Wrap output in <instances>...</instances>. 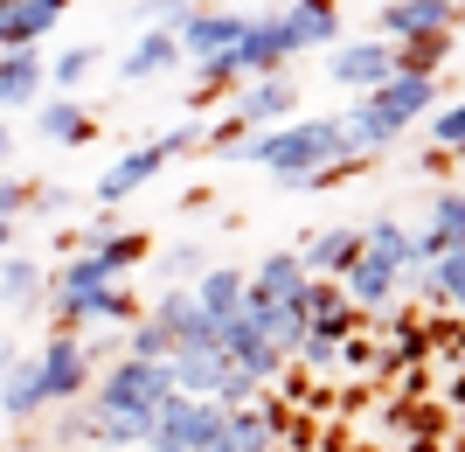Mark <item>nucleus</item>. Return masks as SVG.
<instances>
[{
    "mask_svg": "<svg viewBox=\"0 0 465 452\" xmlns=\"http://www.w3.org/2000/svg\"><path fill=\"white\" fill-rule=\"evenodd\" d=\"M278 21V42H285V56H312V49H333L341 42V7L333 0H292Z\"/></svg>",
    "mask_w": 465,
    "mask_h": 452,
    "instance_id": "obj_7",
    "label": "nucleus"
},
{
    "mask_svg": "<svg viewBox=\"0 0 465 452\" xmlns=\"http://www.w3.org/2000/svg\"><path fill=\"white\" fill-rule=\"evenodd\" d=\"M202 272H209V251L194 236H181V244L160 251V286H181V278H202Z\"/></svg>",
    "mask_w": 465,
    "mask_h": 452,
    "instance_id": "obj_31",
    "label": "nucleus"
},
{
    "mask_svg": "<svg viewBox=\"0 0 465 452\" xmlns=\"http://www.w3.org/2000/svg\"><path fill=\"white\" fill-rule=\"evenodd\" d=\"M299 286H306V272H299V251H272L257 272H243V314L292 306V299H299Z\"/></svg>",
    "mask_w": 465,
    "mask_h": 452,
    "instance_id": "obj_13",
    "label": "nucleus"
},
{
    "mask_svg": "<svg viewBox=\"0 0 465 452\" xmlns=\"http://www.w3.org/2000/svg\"><path fill=\"white\" fill-rule=\"evenodd\" d=\"M35 133L49 139V146H84V139H97V118L84 112L77 98H49L35 112Z\"/></svg>",
    "mask_w": 465,
    "mask_h": 452,
    "instance_id": "obj_22",
    "label": "nucleus"
},
{
    "mask_svg": "<svg viewBox=\"0 0 465 452\" xmlns=\"http://www.w3.org/2000/svg\"><path fill=\"white\" fill-rule=\"evenodd\" d=\"M56 438H63V446H84V438H91V417H84V404H63Z\"/></svg>",
    "mask_w": 465,
    "mask_h": 452,
    "instance_id": "obj_37",
    "label": "nucleus"
},
{
    "mask_svg": "<svg viewBox=\"0 0 465 452\" xmlns=\"http://www.w3.org/2000/svg\"><path fill=\"white\" fill-rule=\"evenodd\" d=\"M451 56H459V28H451V35L403 42V49H396V77H438V70H445Z\"/></svg>",
    "mask_w": 465,
    "mask_h": 452,
    "instance_id": "obj_24",
    "label": "nucleus"
},
{
    "mask_svg": "<svg viewBox=\"0 0 465 452\" xmlns=\"http://www.w3.org/2000/svg\"><path fill=\"white\" fill-rule=\"evenodd\" d=\"M7 146H15V133H7V126H0V160H7Z\"/></svg>",
    "mask_w": 465,
    "mask_h": 452,
    "instance_id": "obj_42",
    "label": "nucleus"
},
{
    "mask_svg": "<svg viewBox=\"0 0 465 452\" xmlns=\"http://www.w3.org/2000/svg\"><path fill=\"white\" fill-rule=\"evenodd\" d=\"M7 7H15V0H0V15H7Z\"/></svg>",
    "mask_w": 465,
    "mask_h": 452,
    "instance_id": "obj_43",
    "label": "nucleus"
},
{
    "mask_svg": "<svg viewBox=\"0 0 465 452\" xmlns=\"http://www.w3.org/2000/svg\"><path fill=\"white\" fill-rule=\"evenodd\" d=\"M125 355H133V362H167V355H174V341H167V327H160V320L139 314L133 335H125Z\"/></svg>",
    "mask_w": 465,
    "mask_h": 452,
    "instance_id": "obj_32",
    "label": "nucleus"
},
{
    "mask_svg": "<svg viewBox=\"0 0 465 452\" xmlns=\"http://www.w3.org/2000/svg\"><path fill=\"white\" fill-rule=\"evenodd\" d=\"M35 376H42V397H49V411H63V404H77L84 390H91V355H84L77 335H49L35 348Z\"/></svg>",
    "mask_w": 465,
    "mask_h": 452,
    "instance_id": "obj_4",
    "label": "nucleus"
},
{
    "mask_svg": "<svg viewBox=\"0 0 465 452\" xmlns=\"http://www.w3.org/2000/svg\"><path fill=\"white\" fill-rule=\"evenodd\" d=\"M42 49H0V112H28L42 105Z\"/></svg>",
    "mask_w": 465,
    "mask_h": 452,
    "instance_id": "obj_16",
    "label": "nucleus"
},
{
    "mask_svg": "<svg viewBox=\"0 0 465 452\" xmlns=\"http://www.w3.org/2000/svg\"><path fill=\"white\" fill-rule=\"evenodd\" d=\"M194 0H139V35L153 28V35H181V21H188Z\"/></svg>",
    "mask_w": 465,
    "mask_h": 452,
    "instance_id": "obj_33",
    "label": "nucleus"
},
{
    "mask_svg": "<svg viewBox=\"0 0 465 452\" xmlns=\"http://www.w3.org/2000/svg\"><path fill=\"white\" fill-rule=\"evenodd\" d=\"M403 452H438V438H410V446Z\"/></svg>",
    "mask_w": 465,
    "mask_h": 452,
    "instance_id": "obj_41",
    "label": "nucleus"
},
{
    "mask_svg": "<svg viewBox=\"0 0 465 452\" xmlns=\"http://www.w3.org/2000/svg\"><path fill=\"white\" fill-rule=\"evenodd\" d=\"M202 133H209V126H174V133H160V139H146V146H133V154H118L112 167L91 181V196L104 202V209H112V202H125V196H139V188H146V181H153L174 154H194V146H202Z\"/></svg>",
    "mask_w": 465,
    "mask_h": 452,
    "instance_id": "obj_3",
    "label": "nucleus"
},
{
    "mask_svg": "<svg viewBox=\"0 0 465 452\" xmlns=\"http://www.w3.org/2000/svg\"><path fill=\"white\" fill-rule=\"evenodd\" d=\"M299 112V84L292 77H251L243 91H236V126L243 133H264V126H285V118Z\"/></svg>",
    "mask_w": 465,
    "mask_h": 452,
    "instance_id": "obj_11",
    "label": "nucleus"
},
{
    "mask_svg": "<svg viewBox=\"0 0 465 452\" xmlns=\"http://www.w3.org/2000/svg\"><path fill=\"white\" fill-rule=\"evenodd\" d=\"M243 28H251V15H230V7H188V21H181V63H209L223 56V49H236L243 42Z\"/></svg>",
    "mask_w": 465,
    "mask_h": 452,
    "instance_id": "obj_8",
    "label": "nucleus"
},
{
    "mask_svg": "<svg viewBox=\"0 0 465 452\" xmlns=\"http://www.w3.org/2000/svg\"><path fill=\"white\" fill-rule=\"evenodd\" d=\"M15 251V223H0V257Z\"/></svg>",
    "mask_w": 465,
    "mask_h": 452,
    "instance_id": "obj_40",
    "label": "nucleus"
},
{
    "mask_svg": "<svg viewBox=\"0 0 465 452\" xmlns=\"http://www.w3.org/2000/svg\"><path fill=\"white\" fill-rule=\"evenodd\" d=\"M451 251H465V196L445 181V188L430 196V223L410 236V257L430 265V257H451Z\"/></svg>",
    "mask_w": 465,
    "mask_h": 452,
    "instance_id": "obj_10",
    "label": "nucleus"
},
{
    "mask_svg": "<svg viewBox=\"0 0 465 452\" xmlns=\"http://www.w3.org/2000/svg\"><path fill=\"white\" fill-rule=\"evenodd\" d=\"M15 362H21V348H15V341H7V335H0V376L15 369Z\"/></svg>",
    "mask_w": 465,
    "mask_h": 452,
    "instance_id": "obj_39",
    "label": "nucleus"
},
{
    "mask_svg": "<svg viewBox=\"0 0 465 452\" xmlns=\"http://www.w3.org/2000/svg\"><path fill=\"white\" fill-rule=\"evenodd\" d=\"M361 257V230H312L306 236V251H299V272L306 278H348V265Z\"/></svg>",
    "mask_w": 465,
    "mask_h": 452,
    "instance_id": "obj_15",
    "label": "nucleus"
},
{
    "mask_svg": "<svg viewBox=\"0 0 465 452\" xmlns=\"http://www.w3.org/2000/svg\"><path fill=\"white\" fill-rule=\"evenodd\" d=\"M438 425H445V411H430L424 397H396V404L382 411L389 438H438Z\"/></svg>",
    "mask_w": 465,
    "mask_h": 452,
    "instance_id": "obj_25",
    "label": "nucleus"
},
{
    "mask_svg": "<svg viewBox=\"0 0 465 452\" xmlns=\"http://www.w3.org/2000/svg\"><path fill=\"white\" fill-rule=\"evenodd\" d=\"M146 320H160L174 348H188V341H215L209 327H202V314H194V293H188V286H160V306H146Z\"/></svg>",
    "mask_w": 465,
    "mask_h": 452,
    "instance_id": "obj_18",
    "label": "nucleus"
},
{
    "mask_svg": "<svg viewBox=\"0 0 465 452\" xmlns=\"http://www.w3.org/2000/svg\"><path fill=\"white\" fill-rule=\"evenodd\" d=\"M459 28V0H389L375 15V42L403 49V42H424V35H451Z\"/></svg>",
    "mask_w": 465,
    "mask_h": 452,
    "instance_id": "obj_5",
    "label": "nucleus"
},
{
    "mask_svg": "<svg viewBox=\"0 0 465 452\" xmlns=\"http://www.w3.org/2000/svg\"><path fill=\"white\" fill-rule=\"evenodd\" d=\"M28 209H35V216H70V188H49V181H28Z\"/></svg>",
    "mask_w": 465,
    "mask_h": 452,
    "instance_id": "obj_35",
    "label": "nucleus"
},
{
    "mask_svg": "<svg viewBox=\"0 0 465 452\" xmlns=\"http://www.w3.org/2000/svg\"><path fill=\"white\" fill-rule=\"evenodd\" d=\"M236 63H243V77H278V70L292 63L272 15H251V28H243V42H236Z\"/></svg>",
    "mask_w": 465,
    "mask_h": 452,
    "instance_id": "obj_17",
    "label": "nucleus"
},
{
    "mask_svg": "<svg viewBox=\"0 0 465 452\" xmlns=\"http://www.w3.org/2000/svg\"><path fill=\"white\" fill-rule=\"evenodd\" d=\"M42 286H49V272H42V257H0V306H15V314H35Z\"/></svg>",
    "mask_w": 465,
    "mask_h": 452,
    "instance_id": "obj_23",
    "label": "nucleus"
},
{
    "mask_svg": "<svg viewBox=\"0 0 465 452\" xmlns=\"http://www.w3.org/2000/svg\"><path fill=\"white\" fill-rule=\"evenodd\" d=\"M28 216V181H0V223Z\"/></svg>",
    "mask_w": 465,
    "mask_h": 452,
    "instance_id": "obj_38",
    "label": "nucleus"
},
{
    "mask_svg": "<svg viewBox=\"0 0 465 452\" xmlns=\"http://www.w3.org/2000/svg\"><path fill=\"white\" fill-rule=\"evenodd\" d=\"M243 84V63H236V49H223V56L194 63V105H209L215 91H236Z\"/></svg>",
    "mask_w": 465,
    "mask_h": 452,
    "instance_id": "obj_29",
    "label": "nucleus"
},
{
    "mask_svg": "<svg viewBox=\"0 0 465 452\" xmlns=\"http://www.w3.org/2000/svg\"><path fill=\"white\" fill-rule=\"evenodd\" d=\"M230 160H251L285 188V181H306V175H327L333 160H348V139H341V118H285V126H264L236 146Z\"/></svg>",
    "mask_w": 465,
    "mask_h": 452,
    "instance_id": "obj_1",
    "label": "nucleus"
},
{
    "mask_svg": "<svg viewBox=\"0 0 465 452\" xmlns=\"http://www.w3.org/2000/svg\"><path fill=\"white\" fill-rule=\"evenodd\" d=\"M188 293H194V314H202L209 335H215V327H230V320L243 314V272H236V265H209Z\"/></svg>",
    "mask_w": 465,
    "mask_h": 452,
    "instance_id": "obj_14",
    "label": "nucleus"
},
{
    "mask_svg": "<svg viewBox=\"0 0 465 452\" xmlns=\"http://www.w3.org/2000/svg\"><path fill=\"white\" fill-rule=\"evenodd\" d=\"M160 397H174L167 362H133V355H118V362H104V369L91 376V411H104V417H146V425H153Z\"/></svg>",
    "mask_w": 465,
    "mask_h": 452,
    "instance_id": "obj_2",
    "label": "nucleus"
},
{
    "mask_svg": "<svg viewBox=\"0 0 465 452\" xmlns=\"http://www.w3.org/2000/svg\"><path fill=\"white\" fill-rule=\"evenodd\" d=\"M167 70H181V42L153 35V28H146V35L125 49V63H118V77H125V84H153V77H167Z\"/></svg>",
    "mask_w": 465,
    "mask_h": 452,
    "instance_id": "obj_19",
    "label": "nucleus"
},
{
    "mask_svg": "<svg viewBox=\"0 0 465 452\" xmlns=\"http://www.w3.org/2000/svg\"><path fill=\"white\" fill-rule=\"evenodd\" d=\"M333 362H348V369L375 376V341H369V335H348V341H341V355H333Z\"/></svg>",
    "mask_w": 465,
    "mask_h": 452,
    "instance_id": "obj_36",
    "label": "nucleus"
},
{
    "mask_svg": "<svg viewBox=\"0 0 465 452\" xmlns=\"http://www.w3.org/2000/svg\"><path fill=\"white\" fill-rule=\"evenodd\" d=\"M292 355H299V362H306L312 376H327V369H333V355H341V341H333L327 327H312V320H306V341H299Z\"/></svg>",
    "mask_w": 465,
    "mask_h": 452,
    "instance_id": "obj_34",
    "label": "nucleus"
},
{
    "mask_svg": "<svg viewBox=\"0 0 465 452\" xmlns=\"http://www.w3.org/2000/svg\"><path fill=\"white\" fill-rule=\"evenodd\" d=\"M97 70H104V49H91V42H77V49H63V56L42 63V77L56 84V91H77V84H91Z\"/></svg>",
    "mask_w": 465,
    "mask_h": 452,
    "instance_id": "obj_26",
    "label": "nucleus"
},
{
    "mask_svg": "<svg viewBox=\"0 0 465 452\" xmlns=\"http://www.w3.org/2000/svg\"><path fill=\"white\" fill-rule=\"evenodd\" d=\"M424 133H430V154H459V139H465V105L459 98H438L424 112Z\"/></svg>",
    "mask_w": 465,
    "mask_h": 452,
    "instance_id": "obj_28",
    "label": "nucleus"
},
{
    "mask_svg": "<svg viewBox=\"0 0 465 452\" xmlns=\"http://www.w3.org/2000/svg\"><path fill=\"white\" fill-rule=\"evenodd\" d=\"M215 355H223L230 369L257 376V383H278V369H285V355H278L272 341L257 335V320H251V314H236L230 327H215Z\"/></svg>",
    "mask_w": 465,
    "mask_h": 452,
    "instance_id": "obj_9",
    "label": "nucleus"
},
{
    "mask_svg": "<svg viewBox=\"0 0 465 452\" xmlns=\"http://www.w3.org/2000/svg\"><path fill=\"white\" fill-rule=\"evenodd\" d=\"M327 77L369 98V91H382V84L396 77V49L375 42V35L369 42H333V49H327Z\"/></svg>",
    "mask_w": 465,
    "mask_h": 452,
    "instance_id": "obj_6",
    "label": "nucleus"
},
{
    "mask_svg": "<svg viewBox=\"0 0 465 452\" xmlns=\"http://www.w3.org/2000/svg\"><path fill=\"white\" fill-rule=\"evenodd\" d=\"M251 320H257V335L272 341L278 355H292L299 341H306V314H299V299H292V306H264V314H251Z\"/></svg>",
    "mask_w": 465,
    "mask_h": 452,
    "instance_id": "obj_27",
    "label": "nucleus"
},
{
    "mask_svg": "<svg viewBox=\"0 0 465 452\" xmlns=\"http://www.w3.org/2000/svg\"><path fill=\"white\" fill-rule=\"evenodd\" d=\"M396 278H403V272L361 244V257H354L348 278H341V299H348L354 314H389V306H396Z\"/></svg>",
    "mask_w": 465,
    "mask_h": 452,
    "instance_id": "obj_12",
    "label": "nucleus"
},
{
    "mask_svg": "<svg viewBox=\"0 0 465 452\" xmlns=\"http://www.w3.org/2000/svg\"><path fill=\"white\" fill-rule=\"evenodd\" d=\"M70 15V0H15L7 7V49H42V35Z\"/></svg>",
    "mask_w": 465,
    "mask_h": 452,
    "instance_id": "obj_21",
    "label": "nucleus"
},
{
    "mask_svg": "<svg viewBox=\"0 0 465 452\" xmlns=\"http://www.w3.org/2000/svg\"><path fill=\"white\" fill-rule=\"evenodd\" d=\"M361 244H369L375 257H389V265H396V272H403V265H417V257H410V230L396 216H375L369 230H361Z\"/></svg>",
    "mask_w": 465,
    "mask_h": 452,
    "instance_id": "obj_30",
    "label": "nucleus"
},
{
    "mask_svg": "<svg viewBox=\"0 0 465 452\" xmlns=\"http://www.w3.org/2000/svg\"><path fill=\"white\" fill-rule=\"evenodd\" d=\"M0 411L15 417V425H28V417L49 411V397H42V376H35V355H21L15 369L0 376Z\"/></svg>",
    "mask_w": 465,
    "mask_h": 452,
    "instance_id": "obj_20",
    "label": "nucleus"
}]
</instances>
